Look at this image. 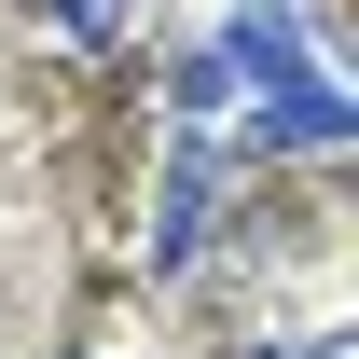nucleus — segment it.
Wrapping results in <instances>:
<instances>
[{"instance_id": "1", "label": "nucleus", "mask_w": 359, "mask_h": 359, "mask_svg": "<svg viewBox=\"0 0 359 359\" xmlns=\"http://www.w3.org/2000/svg\"><path fill=\"white\" fill-rule=\"evenodd\" d=\"M208 235H222V152H208V138H180L166 180H152V276H180Z\"/></svg>"}, {"instance_id": "2", "label": "nucleus", "mask_w": 359, "mask_h": 359, "mask_svg": "<svg viewBox=\"0 0 359 359\" xmlns=\"http://www.w3.org/2000/svg\"><path fill=\"white\" fill-rule=\"evenodd\" d=\"M249 138H276V152H346L359 111H346V83H332V69H290V83H263Z\"/></svg>"}, {"instance_id": "3", "label": "nucleus", "mask_w": 359, "mask_h": 359, "mask_svg": "<svg viewBox=\"0 0 359 359\" xmlns=\"http://www.w3.org/2000/svg\"><path fill=\"white\" fill-rule=\"evenodd\" d=\"M28 14H42L55 42H125L138 28V0H28Z\"/></svg>"}, {"instance_id": "4", "label": "nucleus", "mask_w": 359, "mask_h": 359, "mask_svg": "<svg viewBox=\"0 0 359 359\" xmlns=\"http://www.w3.org/2000/svg\"><path fill=\"white\" fill-rule=\"evenodd\" d=\"M249 359H304V346H249Z\"/></svg>"}]
</instances>
